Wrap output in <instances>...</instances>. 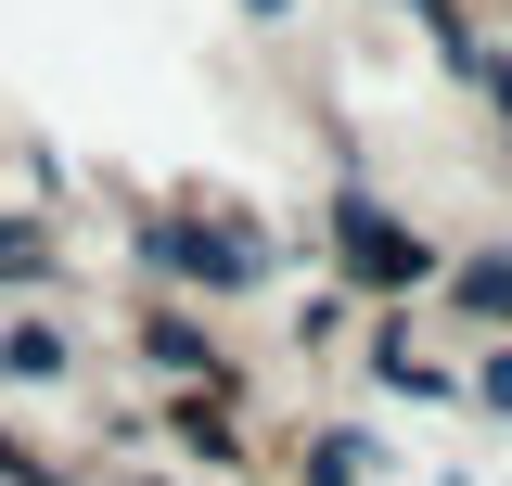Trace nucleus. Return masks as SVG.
I'll return each mask as SVG.
<instances>
[{"label": "nucleus", "instance_id": "f257e3e1", "mask_svg": "<svg viewBox=\"0 0 512 486\" xmlns=\"http://www.w3.org/2000/svg\"><path fill=\"white\" fill-rule=\"evenodd\" d=\"M346 269L359 282H423V243L397 231V218H372V205H346Z\"/></svg>", "mask_w": 512, "mask_h": 486}, {"label": "nucleus", "instance_id": "f03ea898", "mask_svg": "<svg viewBox=\"0 0 512 486\" xmlns=\"http://www.w3.org/2000/svg\"><path fill=\"white\" fill-rule=\"evenodd\" d=\"M0 359L39 384V371H64V333H52V320H13V333H0Z\"/></svg>", "mask_w": 512, "mask_h": 486}]
</instances>
